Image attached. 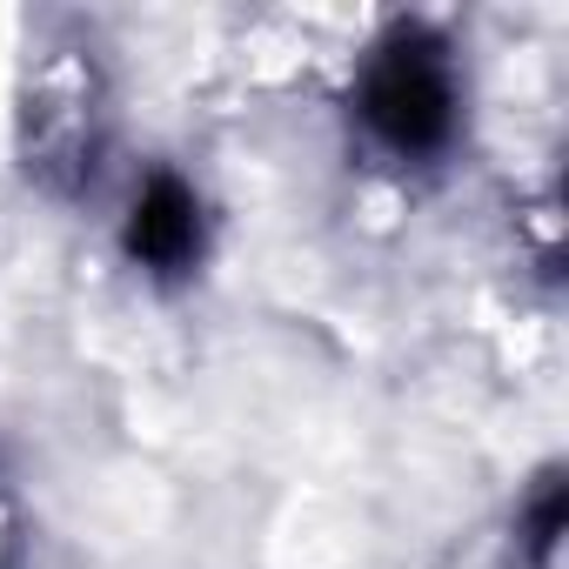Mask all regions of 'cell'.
<instances>
[{"instance_id": "obj_2", "label": "cell", "mask_w": 569, "mask_h": 569, "mask_svg": "<svg viewBox=\"0 0 569 569\" xmlns=\"http://www.w3.org/2000/svg\"><path fill=\"white\" fill-rule=\"evenodd\" d=\"M194 248H201V208H194V194L174 174H161L134 201V214H128V254L148 261V268H161V274H174Z\"/></svg>"}, {"instance_id": "obj_1", "label": "cell", "mask_w": 569, "mask_h": 569, "mask_svg": "<svg viewBox=\"0 0 569 569\" xmlns=\"http://www.w3.org/2000/svg\"><path fill=\"white\" fill-rule=\"evenodd\" d=\"M362 121L376 128V141H389L396 154H429L449 141L456 121V81L442 61V41L422 28H396L369 74H362Z\"/></svg>"}]
</instances>
